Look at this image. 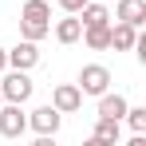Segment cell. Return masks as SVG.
I'll return each instance as SVG.
<instances>
[{"mask_svg":"<svg viewBox=\"0 0 146 146\" xmlns=\"http://www.w3.org/2000/svg\"><path fill=\"white\" fill-rule=\"evenodd\" d=\"M134 40H138V28H134V24H122V20L111 24V48H115V51H130Z\"/></svg>","mask_w":146,"mask_h":146,"instance_id":"11","label":"cell"},{"mask_svg":"<svg viewBox=\"0 0 146 146\" xmlns=\"http://www.w3.org/2000/svg\"><path fill=\"white\" fill-rule=\"evenodd\" d=\"M51 107H55L59 115H75V111L83 107V91H79V83H59V87L51 91Z\"/></svg>","mask_w":146,"mask_h":146,"instance_id":"6","label":"cell"},{"mask_svg":"<svg viewBox=\"0 0 146 146\" xmlns=\"http://www.w3.org/2000/svg\"><path fill=\"white\" fill-rule=\"evenodd\" d=\"M79 40H83L91 51H107L111 48V20H107V24H87Z\"/></svg>","mask_w":146,"mask_h":146,"instance_id":"8","label":"cell"},{"mask_svg":"<svg viewBox=\"0 0 146 146\" xmlns=\"http://www.w3.org/2000/svg\"><path fill=\"white\" fill-rule=\"evenodd\" d=\"M126 126L134 130V134H146V107H126Z\"/></svg>","mask_w":146,"mask_h":146,"instance_id":"15","label":"cell"},{"mask_svg":"<svg viewBox=\"0 0 146 146\" xmlns=\"http://www.w3.org/2000/svg\"><path fill=\"white\" fill-rule=\"evenodd\" d=\"M126 107H130V103H126L119 91H115V95H111V91H103V95H99V115H103V119H119V122H122Z\"/></svg>","mask_w":146,"mask_h":146,"instance_id":"10","label":"cell"},{"mask_svg":"<svg viewBox=\"0 0 146 146\" xmlns=\"http://www.w3.org/2000/svg\"><path fill=\"white\" fill-rule=\"evenodd\" d=\"M20 36L24 40H44V36H51V4L48 0H28L24 12H20Z\"/></svg>","mask_w":146,"mask_h":146,"instance_id":"1","label":"cell"},{"mask_svg":"<svg viewBox=\"0 0 146 146\" xmlns=\"http://www.w3.org/2000/svg\"><path fill=\"white\" fill-rule=\"evenodd\" d=\"M83 4H87V0H59V8H63V12H79Z\"/></svg>","mask_w":146,"mask_h":146,"instance_id":"16","label":"cell"},{"mask_svg":"<svg viewBox=\"0 0 146 146\" xmlns=\"http://www.w3.org/2000/svg\"><path fill=\"white\" fill-rule=\"evenodd\" d=\"M119 119H103V115H99V122H95V134H91V138H95L99 146H119Z\"/></svg>","mask_w":146,"mask_h":146,"instance_id":"12","label":"cell"},{"mask_svg":"<svg viewBox=\"0 0 146 146\" xmlns=\"http://www.w3.org/2000/svg\"><path fill=\"white\" fill-rule=\"evenodd\" d=\"M4 79H0V95H4V103H20L24 107L28 99H32V79H28V71H20V67H4Z\"/></svg>","mask_w":146,"mask_h":146,"instance_id":"2","label":"cell"},{"mask_svg":"<svg viewBox=\"0 0 146 146\" xmlns=\"http://www.w3.org/2000/svg\"><path fill=\"white\" fill-rule=\"evenodd\" d=\"M8 67V48H0V71Z\"/></svg>","mask_w":146,"mask_h":146,"instance_id":"17","label":"cell"},{"mask_svg":"<svg viewBox=\"0 0 146 146\" xmlns=\"http://www.w3.org/2000/svg\"><path fill=\"white\" fill-rule=\"evenodd\" d=\"M79 36H83V24H79L75 12H67V20L55 24V40H59V44H79Z\"/></svg>","mask_w":146,"mask_h":146,"instance_id":"13","label":"cell"},{"mask_svg":"<svg viewBox=\"0 0 146 146\" xmlns=\"http://www.w3.org/2000/svg\"><path fill=\"white\" fill-rule=\"evenodd\" d=\"M0 103H4V95H0Z\"/></svg>","mask_w":146,"mask_h":146,"instance_id":"18","label":"cell"},{"mask_svg":"<svg viewBox=\"0 0 146 146\" xmlns=\"http://www.w3.org/2000/svg\"><path fill=\"white\" fill-rule=\"evenodd\" d=\"M79 91L83 95H103V91H111V67H103V63H87L83 71H79Z\"/></svg>","mask_w":146,"mask_h":146,"instance_id":"3","label":"cell"},{"mask_svg":"<svg viewBox=\"0 0 146 146\" xmlns=\"http://www.w3.org/2000/svg\"><path fill=\"white\" fill-rule=\"evenodd\" d=\"M59 122H63V115H59V111H55L51 103H44V107H36V111L28 115V126H32L36 134H51V138L59 134Z\"/></svg>","mask_w":146,"mask_h":146,"instance_id":"5","label":"cell"},{"mask_svg":"<svg viewBox=\"0 0 146 146\" xmlns=\"http://www.w3.org/2000/svg\"><path fill=\"white\" fill-rule=\"evenodd\" d=\"M75 16H79V24H83V28H87V24H107V20H111V8H107V4H91V0H87Z\"/></svg>","mask_w":146,"mask_h":146,"instance_id":"14","label":"cell"},{"mask_svg":"<svg viewBox=\"0 0 146 146\" xmlns=\"http://www.w3.org/2000/svg\"><path fill=\"white\" fill-rule=\"evenodd\" d=\"M24 130H28V115L20 111V103H0V134L20 138Z\"/></svg>","mask_w":146,"mask_h":146,"instance_id":"4","label":"cell"},{"mask_svg":"<svg viewBox=\"0 0 146 146\" xmlns=\"http://www.w3.org/2000/svg\"><path fill=\"white\" fill-rule=\"evenodd\" d=\"M36 63H40V48H36V40H24V36H20V44H16V48H8V67L32 71Z\"/></svg>","mask_w":146,"mask_h":146,"instance_id":"7","label":"cell"},{"mask_svg":"<svg viewBox=\"0 0 146 146\" xmlns=\"http://www.w3.org/2000/svg\"><path fill=\"white\" fill-rule=\"evenodd\" d=\"M115 20L142 28V24H146V0H119V12H115Z\"/></svg>","mask_w":146,"mask_h":146,"instance_id":"9","label":"cell"}]
</instances>
